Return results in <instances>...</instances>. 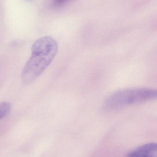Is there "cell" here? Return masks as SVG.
Instances as JSON below:
<instances>
[{
	"mask_svg": "<svg viewBox=\"0 0 157 157\" xmlns=\"http://www.w3.org/2000/svg\"><path fill=\"white\" fill-rule=\"evenodd\" d=\"M57 41L49 36L37 40L31 47V55L21 74L22 80L29 83L39 77L55 58L58 52Z\"/></svg>",
	"mask_w": 157,
	"mask_h": 157,
	"instance_id": "obj_1",
	"label": "cell"
},
{
	"mask_svg": "<svg viewBox=\"0 0 157 157\" xmlns=\"http://www.w3.org/2000/svg\"><path fill=\"white\" fill-rule=\"evenodd\" d=\"M157 99V89L136 88L113 92L105 100L104 108L112 110Z\"/></svg>",
	"mask_w": 157,
	"mask_h": 157,
	"instance_id": "obj_2",
	"label": "cell"
},
{
	"mask_svg": "<svg viewBox=\"0 0 157 157\" xmlns=\"http://www.w3.org/2000/svg\"><path fill=\"white\" fill-rule=\"evenodd\" d=\"M127 157H157V144L150 143L142 146L129 153Z\"/></svg>",
	"mask_w": 157,
	"mask_h": 157,
	"instance_id": "obj_3",
	"label": "cell"
},
{
	"mask_svg": "<svg viewBox=\"0 0 157 157\" xmlns=\"http://www.w3.org/2000/svg\"><path fill=\"white\" fill-rule=\"evenodd\" d=\"M11 110V105L7 101H3L0 104V118H4L7 116Z\"/></svg>",
	"mask_w": 157,
	"mask_h": 157,
	"instance_id": "obj_4",
	"label": "cell"
},
{
	"mask_svg": "<svg viewBox=\"0 0 157 157\" xmlns=\"http://www.w3.org/2000/svg\"><path fill=\"white\" fill-rule=\"evenodd\" d=\"M66 0H53V4L56 6L61 5L63 4Z\"/></svg>",
	"mask_w": 157,
	"mask_h": 157,
	"instance_id": "obj_5",
	"label": "cell"
}]
</instances>
